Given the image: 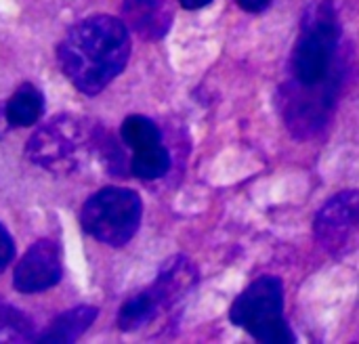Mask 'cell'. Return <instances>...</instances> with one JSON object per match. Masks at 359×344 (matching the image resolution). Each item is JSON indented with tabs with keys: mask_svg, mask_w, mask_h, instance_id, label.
Segmentation results:
<instances>
[{
	"mask_svg": "<svg viewBox=\"0 0 359 344\" xmlns=\"http://www.w3.org/2000/svg\"><path fill=\"white\" fill-rule=\"evenodd\" d=\"M185 8H202V6H206V4H210L212 0H179Z\"/></svg>",
	"mask_w": 359,
	"mask_h": 344,
	"instance_id": "obj_19",
	"label": "cell"
},
{
	"mask_svg": "<svg viewBox=\"0 0 359 344\" xmlns=\"http://www.w3.org/2000/svg\"><path fill=\"white\" fill-rule=\"evenodd\" d=\"M343 69V63L334 61L330 74L316 84H301L292 80L282 86L280 111L288 130L297 139H311L326 126L341 90Z\"/></svg>",
	"mask_w": 359,
	"mask_h": 344,
	"instance_id": "obj_4",
	"label": "cell"
},
{
	"mask_svg": "<svg viewBox=\"0 0 359 344\" xmlns=\"http://www.w3.org/2000/svg\"><path fill=\"white\" fill-rule=\"evenodd\" d=\"M162 309H164V305L158 298V294L154 292V288H147L145 292L133 296L130 301H126L122 305L120 315H118V326L124 332L139 330V328L147 326L149 322H154Z\"/></svg>",
	"mask_w": 359,
	"mask_h": 344,
	"instance_id": "obj_12",
	"label": "cell"
},
{
	"mask_svg": "<svg viewBox=\"0 0 359 344\" xmlns=\"http://www.w3.org/2000/svg\"><path fill=\"white\" fill-rule=\"evenodd\" d=\"M76 139L80 135L72 122L53 120L32 137L27 156L42 168L65 172L76 166Z\"/></svg>",
	"mask_w": 359,
	"mask_h": 344,
	"instance_id": "obj_8",
	"label": "cell"
},
{
	"mask_svg": "<svg viewBox=\"0 0 359 344\" xmlns=\"http://www.w3.org/2000/svg\"><path fill=\"white\" fill-rule=\"evenodd\" d=\"M34 340L32 322L13 305L0 301V343H27Z\"/></svg>",
	"mask_w": 359,
	"mask_h": 344,
	"instance_id": "obj_16",
	"label": "cell"
},
{
	"mask_svg": "<svg viewBox=\"0 0 359 344\" xmlns=\"http://www.w3.org/2000/svg\"><path fill=\"white\" fill-rule=\"evenodd\" d=\"M168 168H170V156H168V151L162 145L135 151L133 162H130L133 174L143 179V181L160 179V177H164L168 172Z\"/></svg>",
	"mask_w": 359,
	"mask_h": 344,
	"instance_id": "obj_15",
	"label": "cell"
},
{
	"mask_svg": "<svg viewBox=\"0 0 359 344\" xmlns=\"http://www.w3.org/2000/svg\"><path fill=\"white\" fill-rule=\"evenodd\" d=\"M99 311L95 307H76L72 311L61 313L34 343H76L97 319Z\"/></svg>",
	"mask_w": 359,
	"mask_h": 344,
	"instance_id": "obj_11",
	"label": "cell"
},
{
	"mask_svg": "<svg viewBox=\"0 0 359 344\" xmlns=\"http://www.w3.org/2000/svg\"><path fill=\"white\" fill-rule=\"evenodd\" d=\"M128 55V27L111 15H93L78 21L65 34L57 53L61 71L84 95L101 92L126 67Z\"/></svg>",
	"mask_w": 359,
	"mask_h": 344,
	"instance_id": "obj_1",
	"label": "cell"
},
{
	"mask_svg": "<svg viewBox=\"0 0 359 344\" xmlns=\"http://www.w3.org/2000/svg\"><path fill=\"white\" fill-rule=\"evenodd\" d=\"M42 111H44V97L32 84H23L6 103V118L11 126H32L34 122L40 120Z\"/></svg>",
	"mask_w": 359,
	"mask_h": 344,
	"instance_id": "obj_13",
	"label": "cell"
},
{
	"mask_svg": "<svg viewBox=\"0 0 359 344\" xmlns=\"http://www.w3.org/2000/svg\"><path fill=\"white\" fill-rule=\"evenodd\" d=\"M196 280H198L196 267L185 256H175L164 265L151 288L160 296L164 309H168L194 288Z\"/></svg>",
	"mask_w": 359,
	"mask_h": 344,
	"instance_id": "obj_10",
	"label": "cell"
},
{
	"mask_svg": "<svg viewBox=\"0 0 359 344\" xmlns=\"http://www.w3.org/2000/svg\"><path fill=\"white\" fill-rule=\"evenodd\" d=\"M341 38L337 6L332 0H313L301 19V34L292 53V76L301 84L324 80L334 61Z\"/></svg>",
	"mask_w": 359,
	"mask_h": 344,
	"instance_id": "obj_2",
	"label": "cell"
},
{
	"mask_svg": "<svg viewBox=\"0 0 359 344\" xmlns=\"http://www.w3.org/2000/svg\"><path fill=\"white\" fill-rule=\"evenodd\" d=\"M316 238L334 256H349L359 250V189L341 191L318 212Z\"/></svg>",
	"mask_w": 359,
	"mask_h": 344,
	"instance_id": "obj_6",
	"label": "cell"
},
{
	"mask_svg": "<svg viewBox=\"0 0 359 344\" xmlns=\"http://www.w3.org/2000/svg\"><path fill=\"white\" fill-rule=\"evenodd\" d=\"M120 137L135 151L156 147V145H160V139H162L158 126L149 118H145V116H130V118H126L122 122Z\"/></svg>",
	"mask_w": 359,
	"mask_h": 344,
	"instance_id": "obj_14",
	"label": "cell"
},
{
	"mask_svg": "<svg viewBox=\"0 0 359 344\" xmlns=\"http://www.w3.org/2000/svg\"><path fill=\"white\" fill-rule=\"evenodd\" d=\"M229 319L259 343H294V334L284 319V288L278 277L265 275L252 282L231 305Z\"/></svg>",
	"mask_w": 359,
	"mask_h": 344,
	"instance_id": "obj_3",
	"label": "cell"
},
{
	"mask_svg": "<svg viewBox=\"0 0 359 344\" xmlns=\"http://www.w3.org/2000/svg\"><path fill=\"white\" fill-rule=\"evenodd\" d=\"M61 275L63 265L59 246L53 240H40L29 246L19 261L13 275V286L21 294H36L59 284Z\"/></svg>",
	"mask_w": 359,
	"mask_h": 344,
	"instance_id": "obj_7",
	"label": "cell"
},
{
	"mask_svg": "<svg viewBox=\"0 0 359 344\" xmlns=\"http://www.w3.org/2000/svg\"><path fill=\"white\" fill-rule=\"evenodd\" d=\"M122 21L143 40H160L172 25V6L168 0H124Z\"/></svg>",
	"mask_w": 359,
	"mask_h": 344,
	"instance_id": "obj_9",
	"label": "cell"
},
{
	"mask_svg": "<svg viewBox=\"0 0 359 344\" xmlns=\"http://www.w3.org/2000/svg\"><path fill=\"white\" fill-rule=\"evenodd\" d=\"M238 2L244 11H250V13H261L271 4V0H238Z\"/></svg>",
	"mask_w": 359,
	"mask_h": 344,
	"instance_id": "obj_18",
	"label": "cell"
},
{
	"mask_svg": "<svg viewBox=\"0 0 359 344\" xmlns=\"http://www.w3.org/2000/svg\"><path fill=\"white\" fill-rule=\"evenodd\" d=\"M13 254H15L13 240H11V235L6 233V229L0 225V271L6 269V265L13 261Z\"/></svg>",
	"mask_w": 359,
	"mask_h": 344,
	"instance_id": "obj_17",
	"label": "cell"
},
{
	"mask_svg": "<svg viewBox=\"0 0 359 344\" xmlns=\"http://www.w3.org/2000/svg\"><path fill=\"white\" fill-rule=\"evenodd\" d=\"M141 212L143 204L135 191L105 187L86 200L80 212V225L97 242L120 248L137 233Z\"/></svg>",
	"mask_w": 359,
	"mask_h": 344,
	"instance_id": "obj_5",
	"label": "cell"
},
{
	"mask_svg": "<svg viewBox=\"0 0 359 344\" xmlns=\"http://www.w3.org/2000/svg\"><path fill=\"white\" fill-rule=\"evenodd\" d=\"M8 124H11V122H8V118H6V107H4V109H0V137L6 132Z\"/></svg>",
	"mask_w": 359,
	"mask_h": 344,
	"instance_id": "obj_20",
	"label": "cell"
}]
</instances>
